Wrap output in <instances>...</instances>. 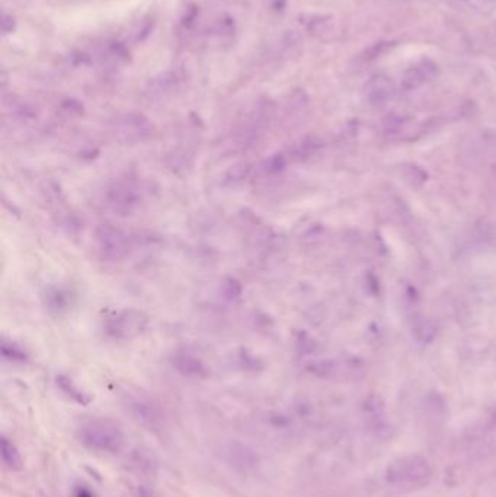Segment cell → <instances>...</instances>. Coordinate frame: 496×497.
<instances>
[{"label":"cell","instance_id":"1","mask_svg":"<svg viewBox=\"0 0 496 497\" xmlns=\"http://www.w3.org/2000/svg\"><path fill=\"white\" fill-rule=\"evenodd\" d=\"M432 478V467L422 455L399 457L386 470L387 483L396 487H422Z\"/></svg>","mask_w":496,"mask_h":497},{"label":"cell","instance_id":"2","mask_svg":"<svg viewBox=\"0 0 496 497\" xmlns=\"http://www.w3.org/2000/svg\"><path fill=\"white\" fill-rule=\"evenodd\" d=\"M81 442L92 451L102 454H117L124 445L121 428L108 419H92L79 429Z\"/></svg>","mask_w":496,"mask_h":497},{"label":"cell","instance_id":"3","mask_svg":"<svg viewBox=\"0 0 496 497\" xmlns=\"http://www.w3.org/2000/svg\"><path fill=\"white\" fill-rule=\"evenodd\" d=\"M147 323V316L142 312L124 310L105 320V332L115 339H133L144 332Z\"/></svg>","mask_w":496,"mask_h":497},{"label":"cell","instance_id":"4","mask_svg":"<svg viewBox=\"0 0 496 497\" xmlns=\"http://www.w3.org/2000/svg\"><path fill=\"white\" fill-rule=\"evenodd\" d=\"M97 242L102 255L111 260H119L129 253V237L113 224H102L97 230Z\"/></svg>","mask_w":496,"mask_h":497},{"label":"cell","instance_id":"5","mask_svg":"<svg viewBox=\"0 0 496 497\" xmlns=\"http://www.w3.org/2000/svg\"><path fill=\"white\" fill-rule=\"evenodd\" d=\"M393 93H395V85L392 77L383 73L370 77V81L365 85L367 101L374 106H381L389 102L393 96Z\"/></svg>","mask_w":496,"mask_h":497},{"label":"cell","instance_id":"6","mask_svg":"<svg viewBox=\"0 0 496 497\" xmlns=\"http://www.w3.org/2000/svg\"><path fill=\"white\" fill-rule=\"evenodd\" d=\"M438 67L431 60H422L411 67L402 79V87L405 90H415L437 76Z\"/></svg>","mask_w":496,"mask_h":497},{"label":"cell","instance_id":"7","mask_svg":"<svg viewBox=\"0 0 496 497\" xmlns=\"http://www.w3.org/2000/svg\"><path fill=\"white\" fill-rule=\"evenodd\" d=\"M129 409L131 410L135 419H138L142 423L150 428H156L160 422V414L156 406L143 397H130Z\"/></svg>","mask_w":496,"mask_h":497},{"label":"cell","instance_id":"8","mask_svg":"<svg viewBox=\"0 0 496 497\" xmlns=\"http://www.w3.org/2000/svg\"><path fill=\"white\" fill-rule=\"evenodd\" d=\"M119 130L122 134L129 135V140H142L143 135L149 134L150 126L142 117L129 115L119 122Z\"/></svg>","mask_w":496,"mask_h":497},{"label":"cell","instance_id":"9","mask_svg":"<svg viewBox=\"0 0 496 497\" xmlns=\"http://www.w3.org/2000/svg\"><path fill=\"white\" fill-rule=\"evenodd\" d=\"M110 199H111V204H114L117 210L130 211L135 205L137 195L133 192L130 186L118 183L111 189Z\"/></svg>","mask_w":496,"mask_h":497},{"label":"cell","instance_id":"10","mask_svg":"<svg viewBox=\"0 0 496 497\" xmlns=\"http://www.w3.org/2000/svg\"><path fill=\"white\" fill-rule=\"evenodd\" d=\"M0 448H2V460H3V464L6 465V469H9L12 471L19 470L22 467V458H21L18 448L6 438H2Z\"/></svg>","mask_w":496,"mask_h":497},{"label":"cell","instance_id":"11","mask_svg":"<svg viewBox=\"0 0 496 497\" xmlns=\"http://www.w3.org/2000/svg\"><path fill=\"white\" fill-rule=\"evenodd\" d=\"M176 368L188 376H201L204 372V367L201 365V362L190 355L176 356Z\"/></svg>","mask_w":496,"mask_h":497},{"label":"cell","instance_id":"12","mask_svg":"<svg viewBox=\"0 0 496 497\" xmlns=\"http://www.w3.org/2000/svg\"><path fill=\"white\" fill-rule=\"evenodd\" d=\"M175 87V77L172 73H160L159 76L154 77L150 81V90L153 93H159V95H165L169 93Z\"/></svg>","mask_w":496,"mask_h":497},{"label":"cell","instance_id":"13","mask_svg":"<svg viewBox=\"0 0 496 497\" xmlns=\"http://www.w3.org/2000/svg\"><path fill=\"white\" fill-rule=\"evenodd\" d=\"M57 382L58 385L63 388V390L73 398L76 400L77 403H81V405H88L89 403V397H86V394H83V391H81L79 388L74 387V384L72 382V380H69L67 377L65 376H60L57 378Z\"/></svg>","mask_w":496,"mask_h":497},{"label":"cell","instance_id":"14","mask_svg":"<svg viewBox=\"0 0 496 497\" xmlns=\"http://www.w3.org/2000/svg\"><path fill=\"white\" fill-rule=\"evenodd\" d=\"M469 8L480 15H493L496 12V0H463Z\"/></svg>","mask_w":496,"mask_h":497},{"label":"cell","instance_id":"15","mask_svg":"<svg viewBox=\"0 0 496 497\" xmlns=\"http://www.w3.org/2000/svg\"><path fill=\"white\" fill-rule=\"evenodd\" d=\"M416 335H418V337H420L421 340H431L433 336H436V328H433V326L431 324V323H421L420 326H418V328H416Z\"/></svg>","mask_w":496,"mask_h":497},{"label":"cell","instance_id":"16","mask_svg":"<svg viewBox=\"0 0 496 497\" xmlns=\"http://www.w3.org/2000/svg\"><path fill=\"white\" fill-rule=\"evenodd\" d=\"M76 497H94V496H92L90 491H88V490H85V489H81L79 491H77V496H76Z\"/></svg>","mask_w":496,"mask_h":497}]
</instances>
